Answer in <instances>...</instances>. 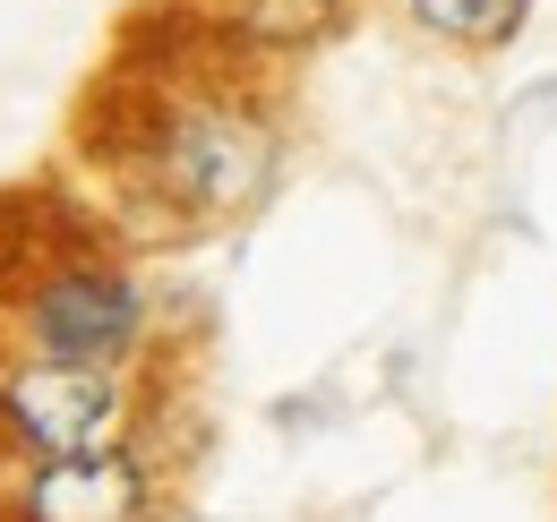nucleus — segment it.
I'll list each match as a JSON object with an SVG mask.
<instances>
[{"mask_svg":"<svg viewBox=\"0 0 557 522\" xmlns=\"http://www.w3.org/2000/svg\"><path fill=\"white\" fill-rule=\"evenodd\" d=\"M214 26H223V44L240 52V61L258 69H300L318 61V52H335L351 26H360V9L369 0H207Z\"/></svg>","mask_w":557,"mask_h":522,"instance_id":"423d86ee","label":"nucleus"},{"mask_svg":"<svg viewBox=\"0 0 557 522\" xmlns=\"http://www.w3.org/2000/svg\"><path fill=\"white\" fill-rule=\"evenodd\" d=\"M0 318L17 334V351L95 360V369H163V360H189L198 343V326H172V291L129 249H77L44 265Z\"/></svg>","mask_w":557,"mask_h":522,"instance_id":"f03ea898","label":"nucleus"},{"mask_svg":"<svg viewBox=\"0 0 557 522\" xmlns=\"http://www.w3.org/2000/svg\"><path fill=\"white\" fill-rule=\"evenodd\" d=\"M344 420V402H335V386H292L267 402V428L275 437H318V428H335Z\"/></svg>","mask_w":557,"mask_h":522,"instance_id":"6e6552de","label":"nucleus"},{"mask_svg":"<svg viewBox=\"0 0 557 522\" xmlns=\"http://www.w3.org/2000/svg\"><path fill=\"white\" fill-rule=\"evenodd\" d=\"M9 351H17V334H9V318H0V360H9Z\"/></svg>","mask_w":557,"mask_h":522,"instance_id":"1a4fd4ad","label":"nucleus"},{"mask_svg":"<svg viewBox=\"0 0 557 522\" xmlns=\"http://www.w3.org/2000/svg\"><path fill=\"white\" fill-rule=\"evenodd\" d=\"M163 369H95V360H52V351H9L0 360V437L26 446L35 462L129 446L154 420Z\"/></svg>","mask_w":557,"mask_h":522,"instance_id":"7ed1b4c3","label":"nucleus"},{"mask_svg":"<svg viewBox=\"0 0 557 522\" xmlns=\"http://www.w3.org/2000/svg\"><path fill=\"white\" fill-rule=\"evenodd\" d=\"M386 9L404 17L412 44L446 52V61H497V52H515V44L532 35V17H541V0H386Z\"/></svg>","mask_w":557,"mask_h":522,"instance_id":"0eeeda50","label":"nucleus"},{"mask_svg":"<svg viewBox=\"0 0 557 522\" xmlns=\"http://www.w3.org/2000/svg\"><path fill=\"white\" fill-rule=\"evenodd\" d=\"M77 249H121L103 197H95V181H86L77 163H52V172L0 189V309H9L44 265L77 258Z\"/></svg>","mask_w":557,"mask_h":522,"instance_id":"39448f33","label":"nucleus"},{"mask_svg":"<svg viewBox=\"0 0 557 522\" xmlns=\"http://www.w3.org/2000/svg\"><path fill=\"white\" fill-rule=\"evenodd\" d=\"M70 163L95 181L129 258H172L240 232L292 172V103L258 61H207L181 77L112 69L77 95Z\"/></svg>","mask_w":557,"mask_h":522,"instance_id":"f257e3e1","label":"nucleus"},{"mask_svg":"<svg viewBox=\"0 0 557 522\" xmlns=\"http://www.w3.org/2000/svg\"><path fill=\"white\" fill-rule=\"evenodd\" d=\"M172 497H181V471L146 437H129L95 455H44L26 471L9 522H172Z\"/></svg>","mask_w":557,"mask_h":522,"instance_id":"20e7f679","label":"nucleus"}]
</instances>
